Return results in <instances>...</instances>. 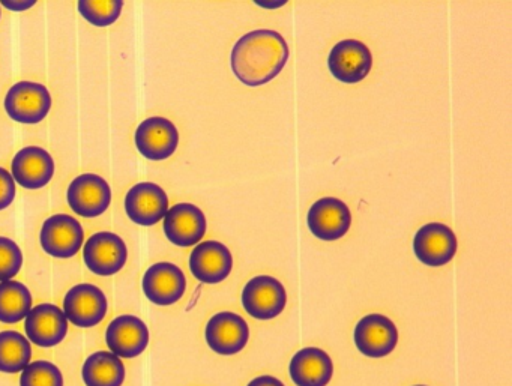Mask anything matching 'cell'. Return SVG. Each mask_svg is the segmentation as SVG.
Masks as SVG:
<instances>
[{
    "label": "cell",
    "mask_w": 512,
    "mask_h": 386,
    "mask_svg": "<svg viewBox=\"0 0 512 386\" xmlns=\"http://www.w3.org/2000/svg\"><path fill=\"white\" fill-rule=\"evenodd\" d=\"M283 35L259 29L244 35L233 47L232 70L239 82L257 88L274 80L289 61Z\"/></svg>",
    "instance_id": "cell-1"
},
{
    "label": "cell",
    "mask_w": 512,
    "mask_h": 386,
    "mask_svg": "<svg viewBox=\"0 0 512 386\" xmlns=\"http://www.w3.org/2000/svg\"><path fill=\"white\" fill-rule=\"evenodd\" d=\"M5 112L23 125H37L49 116L52 95L46 86L37 82H19L5 95Z\"/></svg>",
    "instance_id": "cell-2"
},
{
    "label": "cell",
    "mask_w": 512,
    "mask_h": 386,
    "mask_svg": "<svg viewBox=\"0 0 512 386\" xmlns=\"http://www.w3.org/2000/svg\"><path fill=\"white\" fill-rule=\"evenodd\" d=\"M40 244L44 253L55 259H71L85 244V230L71 215H52L41 227Z\"/></svg>",
    "instance_id": "cell-3"
},
{
    "label": "cell",
    "mask_w": 512,
    "mask_h": 386,
    "mask_svg": "<svg viewBox=\"0 0 512 386\" xmlns=\"http://www.w3.org/2000/svg\"><path fill=\"white\" fill-rule=\"evenodd\" d=\"M128 260L124 239L113 232H98L83 244V262L100 277H112L122 271Z\"/></svg>",
    "instance_id": "cell-4"
},
{
    "label": "cell",
    "mask_w": 512,
    "mask_h": 386,
    "mask_svg": "<svg viewBox=\"0 0 512 386\" xmlns=\"http://www.w3.org/2000/svg\"><path fill=\"white\" fill-rule=\"evenodd\" d=\"M67 202L79 217H101L112 203V188L100 175L83 173L71 181L67 190Z\"/></svg>",
    "instance_id": "cell-5"
},
{
    "label": "cell",
    "mask_w": 512,
    "mask_h": 386,
    "mask_svg": "<svg viewBox=\"0 0 512 386\" xmlns=\"http://www.w3.org/2000/svg\"><path fill=\"white\" fill-rule=\"evenodd\" d=\"M64 314L77 328H94L103 322L109 311L106 293L94 284L71 287L64 298Z\"/></svg>",
    "instance_id": "cell-6"
},
{
    "label": "cell",
    "mask_w": 512,
    "mask_h": 386,
    "mask_svg": "<svg viewBox=\"0 0 512 386\" xmlns=\"http://www.w3.org/2000/svg\"><path fill=\"white\" fill-rule=\"evenodd\" d=\"M287 304V293L281 281L260 275L248 281L242 292V305L254 319L271 320L280 316Z\"/></svg>",
    "instance_id": "cell-7"
},
{
    "label": "cell",
    "mask_w": 512,
    "mask_h": 386,
    "mask_svg": "<svg viewBox=\"0 0 512 386\" xmlns=\"http://www.w3.org/2000/svg\"><path fill=\"white\" fill-rule=\"evenodd\" d=\"M137 151L149 161H164L175 154L179 131L169 119L152 116L137 127L134 134Z\"/></svg>",
    "instance_id": "cell-8"
},
{
    "label": "cell",
    "mask_w": 512,
    "mask_h": 386,
    "mask_svg": "<svg viewBox=\"0 0 512 386\" xmlns=\"http://www.w3.org/2000/svg\"><path fill=\"white\" fill-rule=\"evenodd\" d=\"M328 67L335 79L347 85H355L370 74L373 56L361 41L344 40L332 47Z\"/></svg>",
    "instance_id": "cell-9"
},
{
    "label": "cell",
    "mask_w": 512,
    "mask_h": 386,
    "mask_svg": "<svg viewBox=\"0 0 512 386\" xmlns=\"http://www.w3.org/2000/svg\"><path fill=\"white\" fill-rule=\"evenodd\" d=\"M125 212L133 223L143 227L155 226L169 211V197L160 185L140 182L125 196Z\"/></svg>",
    "instance_id": "cell-10"
},
{
    "label": "cell",
    "mask_w": 512,
    "mask_h": 386,
    "mask_svg": "<svg viewBox=\"0 0 512 386\" xmlns=\"http://www.w3.org/2000/svg\"><path fill=\"white\" fill-rule=\"evenodd\" d=\"M353 338L362 355L383 358L397 346V326L383 314H368L356 323Z\"/></svg>",
    "instance_id": "cell-11"
},
{
    "label": "cell",
    "mask_w": 512,
    "mask_h": 386,
    "mask_svg": "<svg viewBox=\"0 0 512 386\" xmlns=\"http://www.w3.org/2000/svg\"><path fill=\"white\" fill-rule=\"evenodd\" d=\"M307 224L316 238L322 241H337L349 232L352 214L343 200L323 197L308 211Z\"/></svg>",
    "instance_id": "cell-12"
},
{
    "label": "cell",
    "mask_w": 512,
    "mask_h": 386,
    "mask_svg": "<svg viewBox=\"0 0 512 386\" xmlns=\"http://www.w3.org/2000/svg\"><path fill=\"white\" fill-rule=\"evenodd\" d=\"M143 293L155 305L176 304L187 290V278L179 266L160 262L148 268L142 280Z\"/></svg>",
    "instance_id": "cell-13"
},
{
    "label": "cell",
    "mask_w": 512,
    "mask_h": 386,
    "mask_svg": "<svg viewBox=\"0 0 512 386\" xmlns=\"http://www.w3.org/2000/svg\"><path fill=\"white\" fill-rule=\"evenodd\" d=\"M106 343L109 352L121 359L136 358L149 344V329L140 317L122 314L107 326Z\"/></svg>",
    "instance_id": "cell-14"
},
{
    "label": "cell",
    "mask_w": 512,
    "mask_h": 386,
    "mask_svg": "<svg viewBox=\"0 0 512 386\" xmlns=\"http://www.w3.org/2000/svg\"><path fill=\"white\" fill-rule=\"evenodd\" d=\"M26 338L35 346L50 349L58 346L68 334V320L55 304L32 307L25 319Z\"/></svg>",
    "instance_id": "cell-15"
},
{
    "label": "cell",
    "mask_w": 512,
    "mask_h": 386,
    "mask_svg": "<svg viewBox=\"0 0 512 386\" xmlns=\"http://www.w3.org/2000/svg\"><path fill=\"white\" fill-rule=\"evenodd\" d=\"M205 338L208 346L218 355H236L247 346L250 328L239 314L223 311L209 320Z\"/></svg>",
    "instance_id": "cell-16"
},
{
    "label": "cell",
    "mask_w": 512,
    "mask_h": 386,
    "mask_svg": "<svg viewBox=\"0 0 512 386\" xmlns=\"http://www.w3.org/2000/svg\"><path fill=\"white\" fill-rule=\"evenodd\" d=\"M413 251L419 262L437 268L454 259L457 253V238L445 224L428 223L416 232Z\"/></svg>",
    "instance_id": "cell-17"
},
{
    "label": "cell",
    "mask_w": 512,
    "mask_h": 386,
    "mask_svg": "<svg viewBox=\"0 0 512 386\" xmlns=\"http://www.w3.org/2000/svg\"><path fill=\"white\" fill-rule=\"evenodd\" d=\"M55 160L46 149L28 146L14 155L11 176L14 182L26 190H41L55 176Z\"/></svg>",
    "instance_id": "cell-18"
},
{
    "label": "cell",
    "mask_w": 512,
    "mask_h": 386,
    "mask_svg": "<svg viewBox=\"0 0 512 386\" xmlns=\"http://www.w3.org/2000/svg\"><path fill=\"white\" fill-rule=\"evenodd\" d=\"M205 214L191 203H178L167 211L163 218L166 238L176 247H191L199 244L206 233Z\"/></svg>",
    "instance_id": "cell-19"
},
{
    "label": "cell",
    "mask_w": 512,
    "mask_h": 386,
    "mask_svg": "<svg viewBox=\"0 0 512 386\" xmlns=\"http://www.w3.org/2000/svg\"><path fill=\"white\" fill-rule=\"evenodd\" d=\"M233 257L226 245L206 241L196 245L190 256V271L200 283L217 284L229 277Z\"/></svg>",
    "instance_id": "cell-20"
},
{
    "label": "cell",
    "mask_w": 512,
    "mask_h": 386,
    "mask_svg": "<svg viewBox=\"0 0 512 386\" xmlns=\"http://www.w3.org/2000/svg\"><path fill=\"white\" fill-rule=\"evenodd\" d=\"M289 371L298 386H326L334 374V364L325 350L305 347L293 356Z\"/></svg>",
    "instance_id": "cell-21"
},
{
    "label": "cell",
    "mask_w": 512,
    "mask_h": 386,
    "mask_svg": "<svg viewBox=\"0 0 512 386\" xmlns=\"http://www.w3.org/2000/svg\"><path fill=\"white\" fill-rule=\"evenodd\" d=\"M125 374L122 359L107 350L92 353L82 367L86 386H122Z\"/></svg>",
    "instance_id": "cell-22"
},
{
    "label": "cell",
    "mask_w": 512,
    "mask_h": 386,
    "mask_svg": "<svg viewBox=\"0 0 512 386\" xmlns=\"http://www.w3.org/2000/svg\"><path fill=\"white\" fill-rule=\"evenodd\" d=\"M32 304L31 290L25 284L16 280L0 283V323L16 325L22 322L32 310Z\"/></svg>",
    "instance_id": "cell-23"
},
{
    "label": "cell",
    "mask_w": 512,
    "mask_h": 386,
    "mask_svg": "<svg viewBox=\"0 0 512 386\" xmlns=\"http://www.w3.org/2000/svg\"><path fill=\"white\" fill-rule=\"evenodd\" d=\"M32 359L31 341L17 331L0 332V373H22Z\"/></svg>",
    "instance_id": "cell-24"
},
{
    "label": "cell",
    "mask_w": 512,
    "mask_h": 386,
    "mask_svg": "<svg viewBox=\"0 0 512 386\" xmlns=\"http://www.w3.org/2000/svg\"><path fill=\"white\" fill-rule=\"evenodd\" d=\"M77 10L83 19L97 28H109L118 22L124 10L122 0H109V2H92V0H80L77 2Z\"/></svg>",
    "instance_id": "cell-25"
},
{
    "label": "cell",
    "mask_w": 512,
    "mask_h": 386,
    "mask_svg": "<svg viewBox=\"0 0 512 386\" xmlns=\"http://www.w3.org/2000/svg\"><path fill=\"white\" fill-rule=\"evenodd\" d=\"M20 386H64V376L53 362L34 361L20 374Z\"/></svg>",
    "instance_id": "cell-26"
},
{
    "label": "cell",
    "mask_w": 512,
    "mask_h": 386,
    "mask_svg": "<svg viewBox=\"0 0 512 386\" xmlns=\"http://www.w3.org/2000/svg\"><path fill=\"white\" fill-rule=\"evenodd\" d=\"M23 266V253L13 239L0 236V283L13 280Z\"/></svg>",
    "instance_id": "cell-27"
},
{
    "label": "cell",
    "mask_w": 512,
    "mask_h": 386,
    "mask_svg": "<svg viewBox=\"0 0 512 386\" xmlns=\"http://www.w3.org/2000/svg\"><path fill=\"white\" fill-rule=\"evenodd\" d=\"M16 182L4 167H0V211L10 208L16 199Z\"/></svg>",
    "instance_id": "cell-28"
},
{
    "label": "cell",
    "mask_w": 512,
    "mask_h": 386,
    "mask_svg": "<svg viewBox=\"0 0 512 386\" xmlns=\"http://www.w3.org/2000/svg\"><path fill=\"white\" fill-rule=\"evenodd\" d=\"M2 7L7 8V10L14 11V13H22V11L31 10V8L35 7V0H19V2H11V0H2L0 2Z\"/></svg>",
    "instance_id": "cell-29"
},
{
    "label": "cell",
    "mask_w": 512,
    "mask_h": 386,
    "mask_svg": "<svg viewBox=\"0 0 512 386\" xmlns=\"http://www.w3.org/2000/svg\"><path fill=\"white\" fill-rule=\"evenodd\" d=\"M247 386H284V383L274 376H260L251 380Z\"/></svg>",
    "instance_id": "cell-30"
},
{
    "label": "cell",
    "mask_w": 512,
    "mask_h": 386,
    "mask_svg": "<svg viewBox=\"0 0 512 386\" xmlns=\"http://www.w3.org/2000/svg\"><path fill=\"white\" fill-rule=\"evenodd\" d=\"M415 386H425V385H415Z\"/></svg>",
    "instance_id": "cell-31"
}]
</instances>
